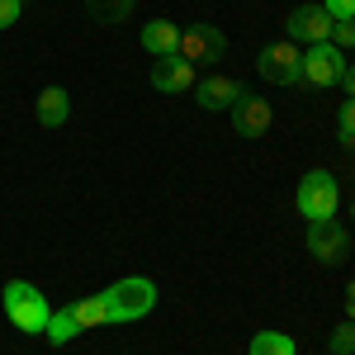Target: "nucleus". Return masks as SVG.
<instances>
[{"label":"nucleus","instance_id":"nucleus-19","mask_svg":"<svg viewBox=\"0 0 355 355\" xmlns=\"http://www.w3.org/2000/svg\"><path fill=\"white\" fill-rule=\"evenodd\" d=\"M327 43H336L341 53H346V48H355V15H351V19H341V24H331V38H327Z\"/></svg>","mask_w":355,"mask_h":355},{"label":"nucleus","instance_id":"nucleus-25","mask_svg":"<svg viewBox=\"0 0 355 355\" xmlns=\"http://www.w3.org/2000/svg\"><path fill=\"white\" fill-rule=\"evenodd\" d=\"M327 355H331V351H327Z\"/></svg>","mask_w":355,"mask_h":355},{"label":"nucleus","instance_id":"nucleus-13","mask_svg":"<svg viewBox=\"0 0 355 355\" xmlns=\"http://www.w3.org/2000/svg\"><path fill=\"white\" fill-rule=\"evenodd\" d=\"M38 128H62L67 119H71V95H67V85H48V90H38Z\"/></svg>","mask_w":355,"mask_h":355},{"label":"nucleus","instance_id":"nucleus-17","mask_svg":"<svg viewBox=\"0 0 355 355\" xmlns=\"http://www.w3.org/2000/svg\"><path fill=\"white\" fill-rule=\"evenodd\" d=\"M327 351H331V355H355V322H351V318L331 327V336H327Z\"/></svg>","mask_w":355,"mask_h":355},{"label":"nucleus","instance_id":"nucleus-21","mask_svg":"<svg viewBox=\"0 0 355 355\" xmlns=\"http://www.w3.org/2000/svg\"><path fill=\"white\" fill-rule=\"evenodd\" d=\"M19 10H24V0H0V28L19 24Z\"/></svg>","mask_w":355,"mask_h":355},{"label":"nucleus","instance_id":"nucleus-11","mask_svg":"<svg viewBox=\"0 0 355 355\" xmlns=\"http://www.w3.org/2000/svg\"><path fill=\"white\" fill-rule=\"evenodd\" d=\"M190 85H194V67L180 53L152 62V90H162V95H185Z\"/></svg>","mask_w":355,"mask_h":355},{"label":"nucleus","instance_id":"nucleus-6","mask_svg":"<svg viewBox=\"0 0 355 355\" xmlns=\"http://www.w3.org/2000/svg\"><path fill=\"white\" fill-rule=\"evenodd\" d=\"M180 57H185L190 67H218L223 57H227V33L214 28V24L180 28Z\"/></svg>","mask_w":355,"mask_h":355},{"label":"nucleus","instance_id":"nucleus-18","mask_svg":"<svg viewBox=\"0 0 355 355\" xmlns=\"http://www.w3.org/2000/svg\"><path fill=\"white\" fill-rule=\"evenodd\" d=\"M336 133H341V147H351V152H355V100L341 105V114H336Z\"/></svg>","mask_w":355,"mask_h":355},{"label":"nucleus","instance_id":"nucleus-14","mask_svg":"<svg viewBox=\"0 0 355 355\" xmlns=\"http://www.w3.org/2000/svg\"><path fill=\"white\" fill-rule=\"evenodd\" d=\"M137 43H142V53H152V57H171V53H180V28L171 19H152V24H142Z\"/></svg>","mask_w":355,"mask_h":355},{"label":"nucleus","instance_id":"nucleus-3","mask_svg":"<svg viewBox=\"0 0 355 355\" xmlns=\"http://www.w3.org/2000/svg\"><path fill=\"white\" fill-rule=\"evenodd\" d=\"M90 327H110V318H105V299H100V294H90V299H81V303L57 308L43 336H48L53 346H67L71 336H81V331H90Z\"/></svg>","mask_w":355,"mask_h":355},{"label":"nucleus","instance_id":"nucleus-5","mask_svg":"<svg viewBox=\"0 0 355 355\" xmlns=\"http://www.w3.org/2000/svg\"><path fill=\"white\" fill-rule=\"evenodd\" d=\"M256 71L270 85H299L303 81V48L289 38H275L256 53Z\"/></svg>","mask_w":355,"mask_h":355},{"label":"nucleus","instance_id":"nucleus-20","mask_svg":"<svg viewBox=\"0 0 355 355\" xmlns=\"http://www.w3.org/2000/svg\"><path fill=\"white\" fill-rule=\"evenodd\" d=\"M322 10L331 15V24H341V19H351V15H355V0H322Z\"/></svg>","mask_w":355,"mask_h":355},{"label":"nucleus","instance_id":"nucleus-16","mask_svg":"<svg viewBox=\"0 0 355 355\" xmlns=\"http://www.w3.org/2000/svg\"><path fill=\"white\" fill-rule=\"evenodd\" d=\"M85 5H90V15H95L100 24H123V19L133 15L137 0H85Z\"/></svg>","mask_w":355,"mask_h":355},{"label":"nucleus","instance_id":"nucleus-7","mask_svg":"<svg viewBox=\"0 0 355 355\" xmlns=\"http://www.w3.org/2000/svg\"><path fill=\"white\" fill-rule=\"evenodd\" d=\"M341 71H346V53L336 43H313L303 48V81L327 90V85H341Z\"/></svg>","mask_w":355,"mask_h":355},{"label":"nucleus","instance_id":"nucleus-22","mask_svg":"<svg viewBox=\"0 0 355 355\" xmlns=\"http://www.w3.org/2000/svg\"><path fill=\"white\" fill-rule=\"evenodd\" d=\"M341 90H346V100H355V62H346V71H341Z\"/></svg>","mask_w":355,"mask_h":355},{"label":"nucleus","instance_id":"nucleus-10","mask_svg":"<svg viewBox=\"0 0 355 355\" xmlns=\"http://www.w3.org/2000/svg\"><path fill=\"white\" fill-rule=\"evenodd\" d=\"M242 95H246L242 81H232V76H204V81H194V105H199V110H209V114L232 110Z\"/></svg>","mask_w":355,"mask_h":355},{"label":"nucleus","instance_id":"nucleus-23","mask_svg":"<svg viewBox=\"0 0 355 355\" xmlns=\"http://www.w3.org/2000/svg\"><path fill=\"white\" fill-rule=\"evenodd\" d=\"M341 303H346V318H351V322H355V279H351V284H346V289H341Z\"/></svg>","mask_w":355,"mask_h":355},{"label":"nucleus","instance_id":"nucleus-4","mask_svg":"<svg viewBox=\"0 0 355 355\" xmlns=\"http://www.w3.org/2000/svg\"><path fill=\"white\" fill-rule=\"evenodd\" d=\"M294 204H299V214L308 223L336 218V209H341V185H336V175H331V171H308L299 180V190H294Z\"/></svg>","mask_w":355,"mask_h":355},{"label":"nucleus","instance_id":"nucleus-15","mask_svg":"<svg viewBox=\"0 0 355 355\" xmlns=\"http://www.w3.org/2000/svg\"><path fill=\"white\" fill-rule=\"evenodd\" d=\"M246 355H299V346H294V336H284V331H256Z\"/></svg>","mask_w":355,"mask_h":355},{"label":"nucleus","instance_id":"nucleus-8","mask_svg":"<svg viewBox=\"0 0 355 355\" xmlns=\"http://www.w3.org/2000/svg\"><path fill=\"white\" fill-rule=\"evenodd\" d=\"M308 251H313V261H322V266H341V261L351 256V232L336 218L308 223Z\"/></svg>","mask_w":355,"mask_h":355},{"label":"nucleus","instance_id":"nucleus-24","mask_svg":"<svg viewBox=\"0 0 355 355\" xmlns=\"http://www.w3.org/2000/svg\"><path fill=\"white\" fill-rule=\"evenodd\" d=\"M351 218H355V204H351Z\"/></svg>","mask_w":355,"mask_h":355},{"label":"nucleus","instance_id":"nucleus-1","mask_svg":"<svg viewBox=\"0 0 355 355\" xmlns=\"http://www.w3.org/2000/svg\"><path fill=\"white\" fill-rule=\"evenodd\" d=\"M0 308H5V318L15 322V331H24V336H43L48 322H53L48 299H43L38 284H28V279H10V284L0 289Z\"/></svg>","mask_w":355,"mask_h":355},{"label":"nucleus","instance_id":"nucleus-9","mask_svg":"<svg viewBox=\"0 0 355 355\" xmlns=\"http://www.w3.org/2000/svg\"><path fill=\"white\" fill-rule=\"evenodd\" d=\"M289 43H303V48H313V43H327L331 38V15L322 5H299V10H289Z\"/></svg>","mask_w":355,"mask_h":355},{"label":"nucleus","instance_id":"nucleus-2","mask_svg":"<svg viewBox=\"0 0 355 355\" xmlns=\"http://www.w3.org/2000/svg\"><path fill=\"white\" fill-rule=\"evenodd\" d=\"M100 299H105L110 322H137L157 308V284L142 279V275H128V279H114L110 289H100Z\"/></svg>","mask_w":355,"mask_h":355},{"label":"nucleus","instance_id":"nucleus-12","mask_svg":"<svg viewBox=\"0 0 355 355\" xmlns=\"http://www.w3.org/2000/svg\"><path fill=\"white\" fill-rule=\"evenodd\" d=\"M270 123H275V110L261 95H242V100L232 105V128H237V137H266Z\"/></svg>","mask_w":355,"mask_h":355}]
</instances>
